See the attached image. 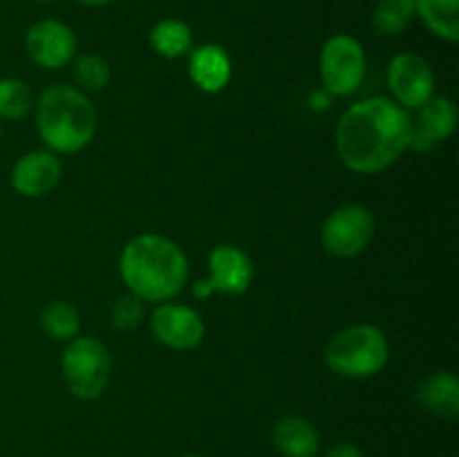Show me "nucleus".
Listing matches in <instances>:
<instances>
[{"instance_id":"4468645a","label":"nucleus","mask_w":459,"mask_h":457,"mask_svg":"<svg viewBox=\"0 0 459 457\" xmlns=\"http://www.w3.org/2000/svg\"><path fill=\"white\" fill-rule=\"evenodd\" d=\"M188 74L202 92L218 94L231 79V58L220 45H202L191 52Z\"/></svg>"},{"instance_id":"20e7f679","label":"nucleus","mask_w":459,"mask_h":457,"mask_svg":"<svg viewBox=\"0 0 459 457\" xmlns=\"http://www.w3.org/2000/svg\"><path fill=\"white\" fill-rule=\"evenodd\" d=\"M390 357L388 339L375 325H352L332 336L325 348V363L332 372L348 379L379 375Z\"/></svg>"},{"instance_id":"393cba45","label":"nucleus","mask_w":459,"mask_h":457,"mask_svg":"<svg viewBox=\"0 0 459 457\" xmlns=\"http://www.w3.org/2000/svg\"><path fill=\"white\" fill-rule=\"evenodd\" d=\"M193 294L197 296V298H209L211 294H215L213 287L209 285V280H197L195 285H193Z\"/></svg>"},{"instance_id":"f03ea898","label":"nucleus","mask_w":459,"mask_h":457,"mask_svg":"<svg viewBox=\"0 0 459 457\" xmlns=\"http://www.w3.org/2000/svg\"><path fill=\"white\" fill-rule=\"evenodd\" d=\"M121 280L139 300L166 303L184 289L188 260L173 240L143 233L124 246L119 258Z\"/></svg>"},{"instance_id":"4be33fe9","label":"nucleus","mask_w":459,"mask_h":457,"mask_svg":"<svg viewBox=\"0 0 459 457\" xmlns=\"http://www.w3.org/2000/svg\"><path fill=\"white\" fill-rule=\"evenodd\" d=\"M74 81L81 90L97 92L110 83V65L97 54H83L74 61Z\"/></svg>"},{"instance_id":"c85d7f7f","label":"nucleus","mask_w":459,"mask_h":457,"mask_svg":"<svg viewBox=\"0 0 459 457\" xmlns=\"http://www.w3.org/2000/svg\"><path fill=\"white\" fill-rule=\"evenodd\" d=\"M182 457H202V455H197V453H188V455H182Z\"/></svg>"},{"instance_id":"ddd939ff","label":"nucleus","mask_w":459,"mask_h":457,"mask_svg":"<svg viewBox=\"0 0 459 457\" xmlns=\"http://www.w3.org/2000/svg\"><path fill=\"white\" fill-rule=\"evenodd\" d=\"M63 166L54 152L34 151L22 155L12 168V188L22 197L48 195L58 184Z\"/></svg>"},{"instance_id":"39448f33","label":"nucleus","mask_w":459,"mask_h":457,"mask_svg":"<svg viewBox=\"0 0 459 457\" xmlns=\"http://www.w3.org/2000/svg\"><path fill=\"white\" fill-rule=\"evenodd\" d=\"M63 379H65L67 390L76 399L101 397L103 390L108 388L112 370V358L106 345L92 336H76L67 341L61 358Z\"/></svg>"},{"instance_id":"f3484780","label":"nucleus","mask_w":459,"mask_h":457,"mask_svg":"<svg viewBox=\"0 0 459 457\" xmlns=\"http://www.w3.org/2000/svg\"><path fill=\"white\" fill-rule=\"evenodd\" d=\"M415 16L437 39L446 43L459 40V0H415Z\"/></svg>"},{"instance_id":"0eeeda50","label":"nucleus","mask_w":459,"mask_h":457,"mask_svg":"<svg viewBox=\"0 0 459 457\" xmlns=\"http://www.w3.org/2000/svg\"><path fill=\"white\" fill-rule=\"evenodd\" d=\"M375 236V218L361 204H348L336 209L325 220L321 231L323 246L332 255L352 258L359 255Z\"/></svg>"},{"instance_id":"f257e3e1","label":"nucleus","mask_w":459,"mask_h":457,"mask_svg":"<svg viewBox=\"0 0 459 457\" xmlns=\"http://www.w3.org/2000/svg\"><path fill=\"white\" fill-rule=\"evenodd\" d=\"M411 116L385 97L354 103L336 125V152L350 170L375 175L411 148Z\"/></svg>"},{"instance_id":"dca6fc26","label":"nucleus","mask_w":459,"mask_h":457,"mask_svg":"<svg viewBox=\"0 0 459 457\" xmlns=\"http://www.w3.org/2000/svg\"><path fill=\"white\" fill-rule=\"evenodd\" d=\"M421 408L439 419L453 421L459 415V381L451 372H437L426 376L417 388Z\"/></svg>"},{"instance_id":"a211bd4d","label":"nucleus","mask_w":459,"mask_h":457,"mask_svg":"<svg viewBox=\"0 0 459 457\" xmlns=\"http://www.w3.org/2000/svg\"><path fill=\"white\" fill-rule=\"evenodd\" d=\"M151 45L164 58L186 56L193 47L191 27L179 18H164L151 30Z\"/></svg>"},{"instance_id":"cd10ccee","label":"nucleus","mask_w":459,"mask_h":457,"mask_svg":"<svg viewBox=\"0 0 459 457\" xmlns=\"http://www.w3.org/2000/svg\"><path fill=\"white\" fill-rule=\"evenodd\" d=\"M36 3H43V4H48V3H56V0H36Z\"/></svg>"},{"instance_id":"a878e982","label":"nucleus","mask_w":459,"mask_h":457,"mask_svg":"<svg viewBox=\"0 0 459 457\" xmlns=\"http://www.w3.org/2000/svg\"><path fill=\"white\" fill-rule=\"evenodd\" d=\"M330 97H332V94L325 90V92L312 94V99H309V101H312V108H321V110H323V108L330 106Z\"/></svg>"},{"instance_id":"f8f14e48","label":"nucleus","mask_w":459,"mask_h":457,"mask_svg":"<svg viewBox=\"0 0 459 457\" xmlns=\"http://www.w3.org/2000/svg\"><path fill=\"white\" fill-rule=\"evenodd\" d=\"M209 285L215 294L238 296L249 289L254 280V264L242 249L233 245H220L209 255Z\"/></svg>"},{"instance_id":"423d86ee","label":"nucleus","mask_w":459,"mask_h":457,"mask_svg":"<svg viewBox=\"0 0 459 457\" xmlns=\"http://www.w3.org/2000/svg\"><path fill=\"white\" fill-rule=\"evenodd\" d=\"M321 79L334 97H348L366 79V52L348 34H334L321 49Z\"/></svg>"},{"instance_id":"aec40b11","label":"nucleus","mask_w":459,"mask_h":457,"mask_svg":"<svg viewBox=\"0 0 459 457\" xmlns=\"http://www.w3.org/2000/svg\"><path fill=\"white\" fill-rule=\"evenodd\" d=\"M415 18V0H379L372 27L379 36H399Z\"/></svg>"},{"instance_id":"9b49d317","label":"nucleus","mask_w":459,"mask_h":457,"mask_svg":"<svg viewBox=\"0 0 459 457\" xmlns=\"http://www.w3.org/2000/svg\"><path fill=\"white\" fill-rule=\"evenodd\" d=\"M457 125V106L448 97H433L420 108V115L411 121V148L429 152L446 142Z\"/></svg>"},{"instance_id":"412c9836","label":"nucleus","mask_w":459,"mask_h":457,"mask_svg":"<svg viewBox=\"0 0 459 457\" xmlns=\"http://www.w3.org/2000/svg\"><path fill=\"white\" fill-rule=\"evenodd\" d=\"M31 108H34V97L25 81L13 76L0 79V119L18 121L30 115Z\"/></svg>"},{"instance_id":"bb28decb","label":"nucleus","mask_w":459,"mask_h":457,"mask_svg":"<svg viewBox=\"0 0 459 457\" xmlns=\"http://www.w3.org/2000/svg\"><path fill=\"white\" fill-rule=\"evenodd\" d=\"M76 3L85 4V7H103V4L112 3V0H76Z\"/></svg>"},{"instance_id":"6ab92c4d","label":"nucleus","mask_w":459,"mask_h":457,"mask_svg":"<svg viewBox=\"0 0 459 457\" xmlns=\"http://www.w3.org/2000/svg\"><path fill=\"white\" fill-rule=\"evenodd\" d=\"M40 327L54 341H72L81 332V316L76 307L63 300H52L40 309Z\"/></svg>"},{"instance_id":"6e6552de","label":"nucleus","mask_w":459,"mask_h":457,"mask_svg":"<svg viewBox=\"0 0 459 457\" xmlns=\"http://www.w3.org/2000/svg\"><path fill=\"white\" fill-rule=\"evenodd\" d=\"M388 85L394 103L403 110H420L435 92V74L424 56L415 52H402L390 61Z\"/></svg>"},{"instance_id":"c756f323","label":"nucleus","mask_w":459,"mask_h":457,"mask_svg":"<svg viewBox=\"0 0 459 457\" xmlns=\"http://www.w3.org/2000/svg\"><path fill=\"white\" fill-rule=\"evenodd\" d=\"M0 139H3V128H0Z\"/></svg>"},{"instance_id":"2eb2a0df","label":"nucleus","mask_w":459,"mask_h":457,"mask_svg":"<svg viewBox=\"0 0 459 457\" xmlns=\"http://www.w3.org/2000/svg\"><path fill=\"white\" fill-rule=\"evenodd\" d=\"M272 442L285 457H316L321 448V435L316 426L299 415H287L276 421Z\"/></svg>"},{"instance_id":"b1692460","label":"nucleus","mask_w":459,"mask_h":457,"mask_svg":"<svg viewBox=\"0 0 459 457\" xmlns=\"http://www.w3.org/2000/svg\"><path fill=\"white\" fill-rule=\"evenodd\" d=\"M325 457H363V453L359 451V446L350 442H341L336 446H332L330 451L325 453Z\"/></svg>"},{"instance_id":"7ed1b4c3","label":"nucleus","mask_w":459,"mask_h":457,"mask_svg":"<svg viewBox=\"0 0 459 457\" xmlns=\"http://www.w3.org/2000/svg\"><path fill=\"white\" fill-rule=\"evenodd\" d=\"M97 108L83 90L52 85L36 101V128L54 152H79L97 134Z\"/></svg>"},{"instance_id":"9d476101","label":"nucleus","mask_w":459,"mask_h":457,"mask_svg":"<svg viewBox=\"0 0 459 457\" xmlns=\"http://www.w3.org/2000/svg\"><path fill=\"white\" fill-rule=\"evenodd\" d=\"M151 330L164 345L173 349H193L204 341V321L188 305L160 303L151 314Z\"/></svg>"},{"instance_id":"5701e85b","label":"nucleus","mask_w":459,"mask_h":457,"mask_svg":"<svg viewBox=\"0 0 459 457\" xmlns=\"http://www.w3.org/2000/svg\"><path fill=\"white\" fill-rule=\"evenodd\" d=\"M143 321V305L137 296L126 294L112 305V325L121 332H130Z\"/></svg>"},{"instance_id":"1a4fd4ad","label":"nucleus","mask_w":459,"mask_h":457,"mask_svg":"<svg viewBox=\"0 0 459 457\" xmlns=\"http://www.w3.org/2000/svg\"><path fill=\"white\" fill-rule=\"evenodd\" d=\"M25 52L45 70L65 67L76 54V36L65 22L45 18L34 22L25 34Z\"/></svg>"}]
</instances>
